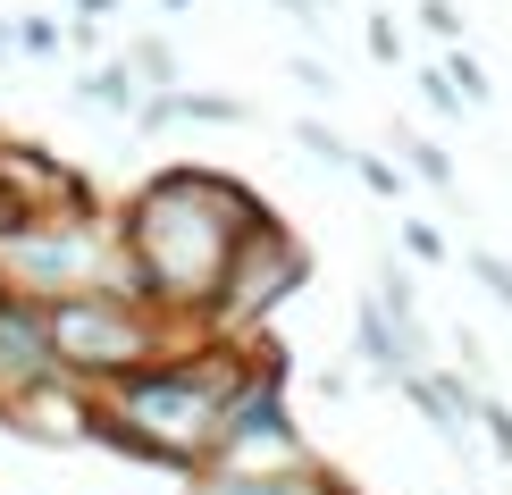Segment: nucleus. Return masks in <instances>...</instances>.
<instances>
[{
  "label": "nucleus",
  "mask_w": 512,
  "mask_h": 495,
  "mask_svg": "<svg viewBox=\"0 0 512 495\" xmlns=\"http://www.w3.org/2000/svg\"><path fill=\"white\" fill-rule=\"evenodd\" d=\"M269 227V210L227 177H160L135 202L126 252H135V286L152 303H219L227 269H236L244 235Z\"/></svg>",
  "instance_id": "f257e3e1"
},
{
  "label": "nucleus",
  "mask_w": 512,
  "mask_h": 495,
  "mask_svg": "<svg viewBox=\"0 0 512 495\" xmlns=\"http://www.w3.org/2000/svg\"><path fill=\"white\" fill-rule=\"evenodd\" d=\"M236 395H244L236 370H194V361H177V370H126L118 378V412H126L118 437L135 454H160V462L219 454V428H227Z\"/></svg>",
  "instance_id": "f03ea898"
},
{
  "label": "nucleus",
  "mask_w": 512,
  "mask_h": 495,
  "mask_svg": "<svg viewBox=\"0 0 512 495\" xmlns=\"http://www.w3.org/2000/svg\"><path fill=\"white\" fill-rule=\"evenodd\" d=\"M42 319H51V344L68 370H135V361H152V328H143V311L126 294H59V303H42Z\"/></svg>",
  "instance_id": "7ed1b4c3"
},
{
  "label": "nucleus",
  "mask_w": 512,
  "mask_h": 495,
  "mask_svg": "<svg viewBox=\"0 0 512 495\" xmlns=\"http://www.w3.org/2000/svg\"><path fill=\"white\" fill-rule=\"evenodd\" d=\"M286 286H303V252H294L277 227H252V235H244V252H236V269H227V286H219V319H252V311H269Z\"/></svg>",
  "instance_id": "20e7f679"
},
{
  "label": "nucleus",
  "mask_w": 512,
  "mask_h": 495,
  "mask_svg": "<svg viewBox=\"0 0 512 495\" xmlns=\"http://www.w3.org/2000/svg\"><path fill=\"white\" fill-rule=\"evenodd\" d=\"M0 370H17V378H51L59 370V344H51V319L42 311H0Z\"/></svg>",
  "instance_id": "39448f33"
},
{
  "label": "nucleus",
  "mask_w": 512,
  "mask_h": 495,
  "mask_svg": "<svg viewBox=\"0 0 512 495\" xmlns=\"http://www.w3.org/2000/svg\"><path fill=\"white\" fill-rule=\"evenodd\" d=\"M403 160H412V168H420V177H429L437 193H445V185H454V160H445V152H437V143H420V135H403Z\"/></svg>",
  "instance_id": "423d86ee"
},
{
  "label": "nucleus",
  "mask_w": 512,
  "mask_h": 495,
  "mask_svg": "<svg viewBox=\"0 0 512 495\" xmlns=\"http://www.w3.org/2000/svg\"><path fill=\"white\" fill-rule=\"evenodd\" d=\"M471 277H479V286L512 311V261H504V252H471Z\"/></svg>",
  "instance_id": "0eeeda50"
},
{
  "label": "nucleus",
  "mask_w": 512,
  "mask_h": 495,
  "mask_svg": "<svg viewBox=\"0 0 512 495\" xmlns=\"http://www.w3.org/2000/svg\"><path fill=\"white\" fill-rule=\"evenodd\" d=\"M84 93H93V110H135V76H126V68L93 76V84H84Z\"/></svg>",
  "instance_id": "6e6552de"
},
{
  "label": "nucleus",
  "mask_w": 512,
  "mask_h": 495,
  "mask_svg": "<svg viewBox=\"0 0 512 495\" xmlns=\"http://www.w3.org/2000/svg\"><path fill=\"white\" fill-rule=\"evenodd\" d=\"M471 412H479V428H487V445H496V454L512 462V412H504V403H496V395H479V403H471Z\"/></svg>",
  "instance_id": "1a4fd4ad"
},
{
  "label": "nucleus",
  "mask_w": 512,
  "mask_h": 495,
  "mask_svg": "<svg viewBox=\"0 0 512 495\" xmlns=\"http://www.w3.org/2000/svg\"><path fill=\"white\" fill-rule=\"evenodd\" d=\"M420 101H429V110H462V84L445 68H420Z\"/></svg>",
  "instance_id": "9d476101"
},
{
  "label": "nucleus",
  "mask_w": 512,
  "mask_h": 495,
  "mask_svg": "<svg viewBox=\"0 0 512 495\" xmlns=\"http://www.w3.org/2000/svg\"><path fill=\"white\" fill-rule=\"evenodd\" d=\"M445 76L462 84V101H487V68H479L471 51H454V59H445Z\"/></svg>",
  "instance_id": "9b49d317"
},
{
  "label": "nucleus",
  "mask_w": 512,
  "mask_h": 495,
  "mask_svg": "<svg viewBox=\"0 0 512 495\" xmlns=\"http://www.w3.org/2000/svg\"><path fill=\"white\" fill-rule=\"evenodd\" d=\"M420 26H429L437 42H462V17L445 9V0H420Z\"/></svg>",
  "instance_id": "f8f14e48"
},
{
  "label": "nucleus",
  "mask_w": 512,
  "mask_h": 495,
  "mask_svg": "<svg viewBox=\"0 0 512 495\" xmlns=\"http://www.w3.org/2000/svg\"><path fill=\"white\" fill-rule=\"evenodd\" d=\"M353 168H361V185H370V193H395V168L387 160H353Z\"/></svg>",
  "instance_id": "ddd939ff"
},
{
  "label": "nucleus",
  "mask_w": 512,
  "mask_h": 495,
  "mask_svg": "<svg viewBox=\"0 0 512 495\" xmlns=\"http://www.w3.org/2000/svg\"><path fill=\"white\" fill-rule=\"evenodd\" d=\"M370 51H378V59H403V34L387 26V17H378V26H370Z\"/></svg>",
  "instance_id": "4468645a"
},
{
  "label": "nucleus",
  "mask_w": 512,
  "mask_h": 495,
  "mask_svg": "<svg viewBox=\"0 0 512 495\" xmlns=\"http://www.w3.org/2000/svg\"><path fill=\"white\" fill-rule=\"evenodd\" d=\"M277 9H294V17H311V9H328V0H277Z\"/></svg>",
  "instance_id": "2eb2a0df"
}]
</instances>
